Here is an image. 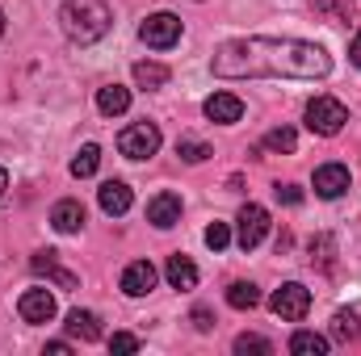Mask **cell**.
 <instances>
[{
  "mask_svg": "<svg viewBox=\"0 0 361 356\" xmlns=\"http://www.w3.org/2000/svg\"><path fill=\"white\" fill-rule=\"evenodd\" d=\"M210 72L223 80H324L332 72V59L324 46L302 38H231L214 51Z\"/></svg>",
  "mask_w": 361,
  "mask_h": 356,
  "instance_id": "6da1fadb",
  "label": "cell"
},
{
  "mask_svg": "<svg viewBox=\"0 0 361 356\" xmlns=\"http://www.w3.org/2000/svg\"><path fill=\"white\" fill-rule=\"evenodd\" d=\"M59 25H63V34L76 46H92V42H101L109 34L114 17H109V4L105 0H68L59 8Z\"/></svg>",
  "mask_w": 361,
  "mask_h": 356,
  "instance_id": "7a4b0ae2",
  "label": "cell"
},
{
  "mask_svg": "<svg viewBox=\"0 0 361 356\" xmlns=\"http://www.w3.org/2000/svg\"><path fill=\"white\" fill-rule=\"evenodd\" d=\"M345 122H349V109H345L336 96H315V101L307 105V130H311V134H319V139L341 134V130H345Z\"/></svg>",
  "mask_w": 361,
  "mask_h": 356,
  "instance_id": "3957f363",
  "label": "cell"
},
{
  "mask_svg": "<svg viewBox=\"0 0 361 356\" xmlns=\"http://www.w3.org/2000/svg\"><path fill=\"white\" fill-rule=\"evenodd\" d=\"M160 143H164V134H160L156 122H135V126H126L118 134V151L126 160H152L160 151Z\"/></svg>",
  "mask_w": 361,
  "mask_h": 356,
  "instance_id": "277c9868",
  "label": "cell"
},
{
  "mask_svg": "<svg viewBox=\"0 0 361 356\" xmlns=\"http://www.w3.org/2000/svg\"><path fill=\"white\" fill-rule=\"evenodd\" d=\"M269 310L277 314V319H286V323H302L307 310H311V289L298 285V281H286L281 289H273Z\"/></svg>",
  "mask_w": 361,
  "mask_h": 356,
  "instance_id": "5b68a950",
  "label": "cell"
},
{
  "mask_svg": "<svg viewBox=\"0 0 361 356\" xmlns=\"http://www.w3.org/2000/svg\"><path fill=\"white\" fill-rule=\"evenodd\" d=\"M139 38L152 46V51H169L180 42V17L177 13H152L143 25H139Z\"/></svg>",
  "mask_w": 361,
  "mask_h": 356,
  "instance_id": "8992f818",
  "label": "cell"
},
{
  "mask_svg": "<svg viewBox=\"0 0 361 356\" xmlns=\"http://www.w3.org/2000/svg\"><path fill=\"white\" fill-rule=\"evenodd\" d=\"M240 231H235V243L244 248V252H252V248H261V239L269 235V210L265 205H257V201H248L244 210H240Z\"/></svg>",
  "mask_w": 361,
  "mask_h": 356,
  "instance_id": "52a82bcc",
  "label": "cell"
},
{
  "mask_svg": "<svg viewBox=\"0 0 361 356\" xmlns=\"http://www.w3.org/2000/svg\"><path fill=\"white\" fill-rule=\"evenodd\" d=\"M55 293L51 289H25L21 293V302H17V314L25 319V323H51L55 319Z\"/></svg>",
  "mask_w": 361,
  "mask_h": 356,
  "instance_id": "ba28073f",
  "label": "cell"
},
{
  "mask_svg": "<svg viewBox=\"0 0 361 356\" xmlns=\"http://www.w3.org/2000/svg\"><path fill=\"white\" fill-rule=\"evenodd\" d=\"M156 281H160V272L152 260H135V265L122 268V293L126 298H147L156 289Z\"/></svg>",
  "mask_w": 361,
  "mask_h": 356,
  "instance_id": "9c48e42d",
  "label": "cell"
},
{
  "mask_svg": "<svg viewBox=\"0 0 361 356\" xmlns=\"http://www.w3.org/2000/svg\"><path fill=\"white\" fill-rule=\"evenodd\" d=\"M349 168L345 164H319L315 168V177H311V184H315V193L324 197V201H336L345 189H349Z\"/></svg>",
  "mask_w": 361,
  "mask_h": 356,
  "instance_id": "30bf717a",
  "label": "cell"
},
{
  "mask_svg": "<svg viewBox=\"0 0 361 356\" xmlns=\"http://www.w3.org/2000/svg\"><path fill=\"white\" fill-rule=\"evenodd\" d=\"M202 113H206L210 122H219V126H231V122L244 117V101H240L235 92H214V96H206Z\"/></svg>",
  "mask_w": 361,
  "mask_h": 356,
  "instance_id": "8fae6325",
  "label": "cell"
},
{
  "mask_svg": "<svg viewBox=\"0 0 361 356\" xmlns=\"http://www.w3.org/2000/svg\"><path fill=\"white\" fill-rule=\"evenodd\" d=\"M130 201H135V193H130L126 180H105V184L97 189V205H101L109 218H122V214L130 210Z\"/></svg>",
  "mask_w": 361,
  "mask_h": 356,
  "instance_id": "7c38bea8",
  "label": "cell"
},
{
  "mask_svg": "<svg viewBox=\"0 0 361 356\" xmlns=\"http://www.w3.org/2000/svg\"><path fill=\"white\" fill-rule=\"evenodd\" d=\"M147 222H152V227H160V231L177 227V222H180V197H177V193H156V197L147 201Z\"/></svg>",
  "mask_w": 361,
  "mask_h": 356,
  "instance_id": "4fadbf2b",
  "label": "cell"
},
{
  "mask_svg": "<svg viewBox=\"0 0 361 356\" xmlns=\"http://www.w3.org/2000/svg\"><path fill=\"white\" fill-rule=\"evenodd\" d=\"M51 227H55L59 235H76V231L85 227V205H80L76 197L55 201V210H51Z\"/></svg>",
  "mask_w": 361,
  "mask_h": 356,
  "instance_id": "5bb4252c",
  "label": "cell"
},
{
  "mask_svg": "<svg viewBox=\"0 0 361 356\" xmlns=\"http://www.w3.org/2000/svg\"><path fill=\"white\" fill-rule=\"evenodd\" d=\"M34 272H42V276H51L59 289H76V272H68V268H59V252H34V260H30Z\"/></svg>",
  "mask_w": 361,
  "mask_h": 356,
  "instance_id": "9a60e30c",
  "label": "cell"
},
{
  "mask_svg": "<svg viewBox=\"0 0 361 356\" xmlns=\"http://www.w3.org/2000/svg\"><path fill=\"white\" fill-rule=\"evenodd\" d=\"M126 109H130V89H122V84L97 89V113L101 117H122Z\"/></svg>",
  "mask_w": 361,
  "mask_h": 356,
  "instance_id": "2e32d148",
  "label": "cell"
},
{
  "mask_svg": "<svg viewBox=\"0 0 361 356\" xmlns=\"http://www.w3.org/2000/svg\"><path fill=\"white\" fill-rule=\"evenodd\" d=\"M164 276H169V285L173 289H193L197 285V265L189 260V256H169V265H164Z\"/></svg>",
  "mask_w": 361,
  "mask_h": 356,
  "instance_id": "e0dca14e",
  "label": "cell"
},
{
  "mask_svg": "<svg viewBox=\"0 0 361 356\" xmlns=\"http://www.w3.org/2000/svg\"><path fill=\"white\" fill-rule=\"evenodd\" d=\"M68 336H76L80 344L101 340V319H97L92 310H72V314H68Z\"/></svg>",
  "mask_w": 361,
  "mask_h": 356,
  "instance_id": "ac0fdd59",
  "label": "cell"
},
{
  "mask_svg": "<svg viewBox=\"0 0 361 356\" xmlns=\"http://www.w3.org/2000/svg\"><path fill=\"white\" fill-rule=\"evenodd\" d=\"M169 76H173V72H169V68H164V63H147V59H143V63H135V84H139V89H164V84H169Z\"/></svg>",
  "mask_w": 361,
  "mask_h": 356,
  "instance_id": "d6986e66",
  "label": "cell"
},
{
  "mask_svg": "<svg viewBox=\"0 0 361 356\" xmlns=\"http://www.w3.org/2000/svg\"><path fill=\"white\" fill-rule=\"evenodd\" d=\"M97 168H101V147H97V143H85V147L72 155V177H76V180H89Z\"/></svg>",
  "mask_w": 361,
  "mask_h": 356,
  "instance_id": "ffe728a7",
  "label": "cell"
},
{
  "mask_svg": "<svg viewBox=\"0 0 361 356\" xmlns=\"http://www.w3.org/2000/svg\"><path fill=\"white\" fill-rule=\"evenodd\" d=\"M290 352L294 356H324L328 352V340L319 331H294L290 336Z\"/></svg>",
  "mask_w": 361,
  "mask_h": 356,
  "instance_id": "44dd1931",
  "label": "cell"
},
{
  "mask_svg": "<svg viewBox=\"0 0 361 356\" xmlns=\"http://www.w3.org/2000/svg\"><path fill=\"white\" fill-rule=\"evenodd\" d=\"M257 302H261V293H257L252 281H235V285L227 289V306H231V310H252Z\"/></svg>",
  "mask_w": 361,
  "mask_h": 356,
  "instance_id": "7402d4cb",
  "label": "cell"
},
{
  "mask_svg": "<svg viewBox=\"0 0 361 356\" xmlns=\"http://www.w3.org/2000/svg\"><path fill=\"white\" fill-rule=\"evenodd\" d=\"M265 147H269V151H277V155H290V151L298 147V134H294L290 126H273L269 134H265Z\"/></svg>",
  "mask_w": 361,
  "mask_h": 356,
  "instance_id": "603a6c76",
  "label": "cell"
},
{
  "mask_svg": "<svg viewBox=\"0 0 361 356\" xmlns=\"http://www.w3.org/2000/svg\"><path fill=\"white\" fill-rule=\"evenodd\" d=\"M332 336H336L341 344H349V340H357V336H361V323H357V314H353V310H341V314L332 319Z\"/></svg>",
  "mask_w": 361,
  "mask_h": 356,
  "instance_id": "cb8c5ba5",
  "label": "cell"
},
{
  "mask_svg": "<svg viewBox=\"0 0 361 356\" xmlns=\"http://www.w3.org/2000/svg\"><path fill=\"white\" fill-rule=\"evenodd\" d=\"M177 155L185 160V164H202V160H210L214 151H210L206 143H197V139H180V143H177Z\"/></svg>",
  "mask_w": 361,
  "mask_h": 356,
  "instance_id": "d4e9b609",
  "label": "cell"
},
{
  "mask_svg": "<svg viewBox=\"0 0 361 356\" xmlns=\"http://www.w3.org/2000/svg\"><path fill=\"white\" fill-rule=\"evenodd\" d=\"M235 352L240 356H269L273 352V344L265 340V336H235Z\"/></svg>",
  "mask_w": 361,
  "mask_h": 356,
  "instance_id": "484cf974",
  "label": "cell"
},
{
  "mask_svg": "<svg viewBox=\"0 0 361 356\" xmlns=\"http://www.w3.org/2000/svg\"><path fill=\"white\" fill-rule=\"evenodd\" d=\"M227 243H231V227H227V222H210V227H206V248H210V252H223Z\"/></svg>",
  "mask_w": 361,
  "mask_h": 356,
  "instance_id": "4316f807",
  "label": "cell"
},
{
  "mask_svg": "<svg viewBox=\"0 0 361 356\" xmlns=\"http://www.w3.org/2000/svg\"><path fill=\"white\" fill-rule=\"evenodd\" d=\"M109 352H139V336H130V331H114V336H109Z\"/></svg>",
  "mask_w": 361,
  "mask_h": 356,
  "instance_id": "83f0119b",
  "label": "cell"
},
{
  "mask_svg": "<svg viewBox=\"0 0 361 356\" xmlns=\"http://www.w3.org/2000/svg\"><path fill=\"white\" fill-rule=\"evenodd\" d=\"M273 193H277L281 205H302V189L298 184H273Z\"/></svg>",
  "mask_w": 361,
  "mask_h": 356,
  "instance_id": "f1b7e54d",
  "label": "cell"
},
{
  "mask_svg": "<svg viewBox=\"0 0 361 356\" xmlns=\"http://www.w3.org/2000/svg\"><path fill=\"white\" fill-rule=\"evenodd\" d=\"M311 4H315L319 13H336V17H349V13H353L349 0H311Z\"/></svg>",
  "mask_w": 361,
  "mask_h": 356,
  "instance_id": "f546056e",
  "label": "cell"
},
{
  "mask_svg": "<svg viewBox=\"0 0 361 356\" xmlns=\"http://www.w3.org/2000/svg\"><path fill=\"white\" fill-rule=\"evenodd\" d=\"M311 252H319V265H324V268L332 265V239H328V235H319V239H311Z\"/></svg>",
  "mask_w": 361,
  "mask_h": 356,
  "instance_id": "4dcf8cb0",
  "label": "cell"
},
{
  "mask_svg": "<svg viewBox=\"0 0 361 356\" xmlns=\"http://www.w3.org/2000/svg\"><path fill=\"white\" fill-rule=\"evenodd\" d=\"M189 319H193V327H197V331H210V327H214V314H210L206 306H197V310H193Z\"/></svg>",
  "mask_w": 361,
  "mask_h": 356,
  "instance_id": "1f68e13d",
  "label": "cell"
},
{
  "mask_svg": "<svg viewBox=\"0 0 361 356\" xmlns=\"http://www.w3.org/2000/svg\"><path fill=\"white\" fill-rule=\"evenodd\" d=\"M47 352H51V356H68V352H72V344H68V340H51V344H47Z\"/></svg>",
  "mask_w": 361,
  "mask_h": 356,
  "instance_id": "d6a6232c",
  "label": "cell"
},
{
  "mask_svg": "<svg viewBox=\"0 0 361 356\" xmlns=\"http://www.w3.org/2000/svg\"><path fill=\"white\" fill-rule=\"evenodd\" d=\"M349 59H353V63L361 68V30L353 34V42H349Z\"/></svg>",
  "mask_w": 361,
  "mask_h": 356,
  "instance_id": "836d02e7",
  "label": "cell"
},
{
  "mask_svg": "<svg viewBox=\"0 0 361 356\" xmlns=\"http://www.w3.org/2000/svg\"><path fill=\"white\" fill-rule=\"evenodd\" d=\"M4 189H8V172L0 168V197H4Z\"/></svg>",
  "mask_w": 361,
  "mask_h": 356,
  "instance_id": "e575fe53",
  "label": "cell"
},
{
  "mask_svg": "<svg viewBox=\"0 0 361 356\" xmlns=\"http://www.w3.org/2000/svg\"><path fill=\"white\" fill-rule=\"evenodd\" d=\"M0 34H4V13H0Z\"/></svg>",
  "mask_w": 361,
  "mask_h": 356,
  "instance_id": "d590c367",
  "label": "cell"
}]
</instances>
